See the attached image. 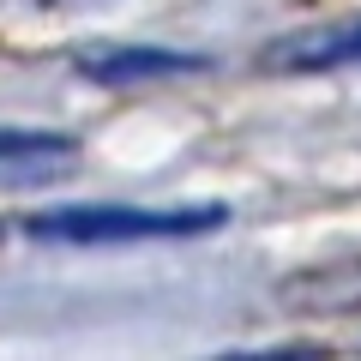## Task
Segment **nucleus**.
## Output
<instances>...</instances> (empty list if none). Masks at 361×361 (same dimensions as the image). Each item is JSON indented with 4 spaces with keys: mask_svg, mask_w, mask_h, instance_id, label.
<instances>
[{
    "mask_svg": "<svg viewBox=\"0 0 361 361\" xmlns=\"http://www.w3.org/2000/svg\"><path fill=\"white\" fill-rule=\"evenodd\" d=\"M229 223V205H54L25 223L37 241L115 247V241H180Z\"/></svg>",
    "mask_w": 361,
    "mask_h": 361,
    "instance_id": "f257e3e1",
    "label": "nucleus"
},
{
    "mask_svg": "<svg viewBox=\"0 0 361 361\" xmlns=\"http://www.w3.org/2000/svg\"><path fill=\"white\" fill-rule=\"evenodd\" d=\"M73 66L90 85H151V78L205 73V54H180V49H85Z\"/></svg>",
    "mask_w": 361,
    "mask_h": 361,
    "instance_id": "f03ea898",
    "label": "nucleus"
},
{
    "mask_svg": "<svg viewBox=\"0 0 361 361\" xmlns=\"http://www.w3.org/2000/svg\"><path fill=\"white\" fill-rule=\"evenodd\" d=\"M361 61V18L337 30H301L265 49V66H283V73H325V66H349Z\"/></svg>",
    "mask_w": 361,
    "mask_h": 361,
    "instance_id": "7ed1b4c3",
    "label": "nucleus"
},
{
    "mask_svg": "<svg viewBox=\"0 0 361 361\" xmlns=\"http://www.w3.org/2000/svg\"><path fill=\"white\" fill-rule=\"evenodd\" d=\"M78 145L49 127H0V163H66Z\"/></svg>",
    "mask_w": 361,
    "mask_h": 361,
    "instance_id": "20e7f679",
    "label": "nucleus"
}]
</instances>
